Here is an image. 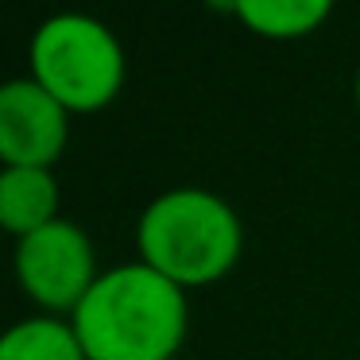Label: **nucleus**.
Masks as SVG:
<instances>
[{
  "label": "nucleus",
  "mask_w": 360,
  "mask_h": 360,
  "mask_svg": "<svg viewBox=\"0 0 360 360\" xmlns=\"http://www.w3.org/2000/svg\"><path fill=\"white\" fill-rule=\"evenodd\" d=\"M233 12L259 35L271 39H295L306 35L329 16L326 0H240L233 4Z\"/></svg>",
  "instance_id": "8"
},
{
  "label": "nucleus",
  "mask_w": 360,
  "mask_h": 360,
  "mask_svg": "<svg viewBox=\"0 0 360 360\" xmlns=\"http://www.w3.org/2000/svg\"><path fill=\"white\" fill-rule=\"evenodd\" d=\"M66 148V109L39 82L0 86V159L4 167H51Z\"/></svg>",
  "instance_id": "5"
},
{
  "label": "nucleus",
  "mask_w": 360,
  "mask_h": 360,
  "mask_svg": "<svg viewBox=\"0 0 360 360\" xmlns=\"http://www.w3.org/2000/svg\"><path fill=\"white\" fill-rule=\"evenodd\" d=\"M32 70L66 112H89L117 97L124 55L105 24L89 16H55L32 39Z\"/></svg>",
  "instance_id": "3"
},
{
  "label": "nucleus",
  "mask_w": 360,
  "mask_h": 360,
  "mask_svg": "<svg viewBox=\"0 0 360 360\" xmlns=\"http://www.w3.org/2000/svg\"><path fill=\"white\" fill-rule=\"evenodd\" d=\"M16 275L24 290L35 302L51 310H78L89 287L97 283L94 275V248L86 233L70 221H51L39 233L24 236L16 248Z\"/></svg>",
  "instance_id": "4"
},
{
  "label": "nucleus",
  "mask_w": 360,
  "mask_h": 360,
  "mask_svg": "<svg viewBox=\"0 0 360 360\" xmlns=\"http://www.w3.org/2000/svg\"><path fill=\"white\" fill-rule=\"evenodd\" d=\"M0 360H86L74 326L32 318L0 333Z\"/></svg>",
  "instance_id": "7"
},
{
  "label": "nucleus",
  "mask_w": 360,
  "mask_h": 360,
  "mask_svg": "<svg viewBox=\"0 0 360 360\" xmlns=\"http://www.w3.org/2000/svg\"><path fill=\"white\" fill-rule=\"evenodd\" d=\"M356 101H360V74H356Z\"/></svg>",
  "instance_id": "9"
},
{
  "label": "nucleus",
  "mask_w": 360,
  "mask_h": 360,
  "mask_svg": "<svg viewBox=\"0 0 360 360\" xmlns=\"http://www.w3.org/2000/svg\"><path fill=\"white\" fill-rule=\"evenodd\" d=\"M143 264L179 287L213 283L240 256V221L217 194L182 186L155 198L140 217Z\"/></svg>",
  "instance_id": "2"
},
{
  "label": "nucleus",
  "mask_w": 360,
  "mask_h": 360,
  "mask_svg": "<svg viewBox=\"0 0 360 360\" xmlns=\"http://www.w3.org/2000/svg\"><path fill=\"white\" fill-rule=\"evenodd\" d=\"M58 210V182L47 167H4L0 171V229L20 240L51 225Z\"/></svg>",
  "instance_id": "6"
},
{
  "label": "nucleus",
  "mask_w": 360,
  "mask_h": 360,
  "mask_svg": "<svg viewBox=\"0 0 360 360\" xmlns=\"http://www.w3.org/2000/svg\"><path fill=\"white\" fill-rule=\"evenodd\" d=\"M86 360H171L186 333L182 287L148 264L105 271L74 310Z\"/></svg>",
  "instance_id": "1"
}]
</instances>
